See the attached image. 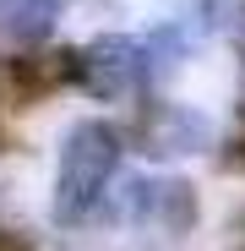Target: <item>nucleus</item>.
Returning a JSON list of instances; mask_svg holds the SVG:
<instances>
[{
    "instance_id": "nucleus-2",
    "label": "nucleus",
    "mask_w": 245,
    "mask_h": 251,
    "mask_svg": "<svg viewBox=\"0 0 245 251\" xmlns=\"http://www.w3.org/2000/svg\"><path fill=\"white\" fill-rule=\"evenodd\" d=\"M76 82L93 99H136L153 88V55L136 33H98L88 50H76Z\"/></svg>"
},
{
    "instance_id": "nucleus-1",
    "label": "nucleus",
    "mask_w": 245,
    "mask_h": 251,
    "mask_svg": "<svg viewBox=\"0 0 245 251\" xmlns=\"http://www.w3.org/2000/svg\"><path fill=\"white\" fill-rule=\"evenodd\" d=\"M120 158H126V137L98 115L76 120L66 131L60 164H55V219L60 224H88L104 207V197H114L109 186L120 175Z\"/></svg>"
},
{
    "instance_id": "nucleus-5",
    "label": "nucleus",
    "mask_w": 245,
    "mask_h": 251,
    "mask_svg": "<svg viewBox=\"0 0 245 251\" xmlns=\"http://www.w3.org/2000/svg\"><path fill=\"white\" fill-rule=\"evenodd\" d=\"M66 0H0V44L6 50H44L60 33Z\"/></svg>"
},
{
    "instance_id": "nucleus-3",
    "label": "nucleus",
    "mask_w": 245,
    "mask_h": 251,
    "mask_svg": "<svg viewBox=\"0 0 245 251\" xmlns=\"http://www.w3.org/2000/svg\"><path fill=\"white\" fill-rule=\"evenodd\" d=\"M114 202L131 224L158 229V235H180L196 224V191L180 175H131V180H120Z\"/></svg>"
},
{
    "instance_id": "nucleus-4",
    "label": "nucleus",
    "mask_w": 245,
    "mask_h": 251,
    "mask_svg": "<svg viewBox=\"0 0 245 251\" xmlns=\"http://www.w3.org/2000/svg\"><path fill=\"white\" fill-rule=\"evenodd\" d=\"M218 137V126L207 109L196 104H180V99H158L142 109V153L153 164H175V158H191V153H207Z\"/></svg>"
}]
</instances>
